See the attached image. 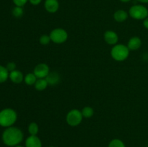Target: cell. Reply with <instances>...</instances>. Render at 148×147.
<instances>
[{
  "mask_svg": "<svg viewBox=\"0 0 148 147\" xmlns=\"http://www.w3.org/2000/svg\"><path fill=\"white\" fill-rule=\"evenodd\" d=\"M24 80L26 84L33 85L35 84V83H36V81H37V77H36V75L34 74V73H29L25 76Z\"/></svg>",
  "mask_w": 148,
  "mask_h": 147,
  "instance_id": "16",
  "label": "cell"
},
{
  "mask_svg": "<svg viewBox=\"0 0 148 147\" xmlns=\"http://www.w3.org/2000/svg\"><path fill=\"white\" fill-rule=\"evenodd\" d=\"M51 40L53 43H63L67 40L68 34L66 30L62 28H56L52 30L50 33Z\"/></svg>",
  "mask_w": 148,
  "mask_h": 147,
  "instance_id": "6",
  "label": "cell"
},
{
  "mask_svg": "<svg viewBox=\"0 0 148 147\" xmlns=\"http://www.w3.org/2000/svg\"><path fill=\"white\" fill-rule=\"evenodd\" d=\"M111 56L113 59L118 61H122L128 58L130 54V49L123 44L116 45L111 49Z\"/></svg>",
  "mask_w": 148,
  "mask_h": 147,
  "instance_id": "3",
  "label": "cell"
},
{
  "mask_svg": "<svg viewBox=\"0 0 148 147\" xmlns=\"http://www.w3.org/2000/svg\"><path fill=\"white\" fill-rule=\"evenodd\" d=\"M82 117L83 116H82V112L76 109L72 110L66 115V122L70 126H77L82 122Z\"/></svg>",
  "mask_w": 148,
  "mask_h": 147,
  "instance_id": "5",
  "label": "cell"
},
{
  "mask_svg": "<svg viewBox=\"0 0 148 147\" xmlns=\"http://www.w3.org/2000/svg\"><path fill=\"white\" fill-rule=\"evenodd\" d=\"M26 147H42V143L40 138L36 135L29 136L25 141Z\"/></svg>",
  "mask_w": 148,
  "mask_h": 147,
  "instance_id": "10",
  "label": "cell"
},
{
  "mask_svg": "<svg viewBox=\"0 0 148 147\" xmlns=\"http://www.w3.org/2000/svg\"><path fill=\"white\" fill-rule=\"evenodd\" d=\"M108 147H126L122 141L119 139H114L109 143Z\"/></svg>",
  "mask_w": 148,
  "mask_h": 147,
  "instance_id": "20",
  "label": "cell"
},
{
  "mask_svg": "<svg viewBox=\"0 0 148 147\" xmlns=\"http://www.w3.org/2000/svg\"><path fill=\"white\" fill-rule=\"evenodd\" d=\"M46 81L48 82V84L50 85H56L60 81V76L56 72H51L48 74V76L46 77Z\"/></svg>",
  "mask_w": 148,
  "mask_h": 147,
  "instance_id": "13",
  "label": "cell"
},
{
  "mask_svg": "<svg viewBox=\"0 0 148 147\" xmlns=\"http://www.w3.org/2000/svg\"><path fill=\"white\" fill-rule=\"evenodd\" d=\"M94 113V111L93 109L90 107H85V108L82 109V116L85 117V118H90L93 115Z\"/></svg>",
  "mask_w": 148,
  "mask_h": 147,
  "instance_id": "19",
  "label": "cell"
},
{
  "mask_svg": "<svg viewBox=\"0 0 148 147\" xmlns=\"http://www.w3.org/2000/svg\"><path fill=\"white\" fill-rule=\"evenodd\" d=\"M48 82L46 79H37L36 82L35 83V87L37 90L43 91L47 87Z\"/></svg>",
  "mask_w": 148,
  "mask_h": 147,
  "instance_id": "15",
  "label": "cell"
},
{
  "mask_svg": "<svg viewBox=\"0 0 148 147\" xmlns=\"http://www.w3.org/2000/svg\"><path fill=\"white\" fill-rule=\"evenodd\" d=\"M15 147H23V146H18V145H17V146H16Z\"/></svg>",
  "mask_w": 148,
  "mask_h": 147,
  "instance_id": "29",
  "label": "cell"
},
{
  "mask_svg": "<svg viewBox=\"0 0 148 147\" xmlns=\"http://www.w3.org/2000/svg\"><path fill=\"white\" fill-rule=\"evenodd\" d=\"M10 74L8 73V70L7 68L2 66H0V83L4 82L8 78Z\"/></svg>",
  "mask_w": 148,
  "mask_h": 147,
  "instance_id": "17",
  "label": "cell"
},
{
  "mask_svg": "<svg viewBox=\"0 0 148 147\" xmlns=\"http://www.w3.org/2000/svg\"><path fill=\"white\" fill-rule=\"evenodd\" d=\"M28 1L29 0H13V2L17 7H23Z\"/></svg>",
  "mask_w": 148,
  "mask_h": 147,
  "instance_id": "23",
  "label": "cell"
},
{
  "mask_svg": "<svg viewBox=\"0 0 148 147\" xmlns=\"http://www.w3.org/2000/svg\"><path fill=\"white\" fill-rule=\"evenodd\" d=\"M142 45V41L139 37H132L130 39L128 42L127 47L131 50H136L140 48Z\"/></svg>",
  "mask_w": 148,
  "mask_h": 147,
  "instance_id": "11",
  "label": "cell"
},
{
  "mask_svg": "<svg viewBox=\"0 0 148 147\" xmlns=\"http://www.w3.org/2000/svg\"><path fill=\"white\" fill-rule=\"evenodd\" d=\"M39 41L43 46H46L48 45L51 41V37L50 35H43L40 36V39H39Z\"/></svg>",
  "mask_w": 148,
  "mask_h": 147,
  "instance_id": "22",
  "label": "cell"
},
{
  "mask_svg": "<svg viewBox=\"0 0 148 147\" xmlns=\"http://www.w3.org/2000/svg\"><path fill=\"white\" fill-rule=\"evenodd\" d=\"M143 25L145 26V28L148 29V17H147V18L145 19L144 22H143Z\"/></svg>",
  "mask_w": 148,
  "mask_h": 147,
  "instance_id": "26",
  "label": "cell"
},
{
  "mask_svg": "<svg viewBox=\"0 0 148 147\" xmlns=\"http://www.w3.org/2000/svg\"><path fill=\"white\" fill-rule=\"evenodd\" d=\"M23 9L22 7H17L16 6L12 10V14L15 17H20L23 14Z\"/></svg>",
  "mask_w": 148,
  "mask_h": 147,
  "instance_id": "21",
  "label": "cell"
},
{
  "mask_svg": "<svg viewBox=\"0 0 148 147\" xmlns=\"http://www.w3.org/2000/svg\"><path fill=\"white\" fill-rule=\"evenodd\" d=\"M104 39L108 44L115 45L118 42L119 37L115 32L112 30H108L104 34Z\"/></svg>",
  "mask_w": 148,
  "mask_h": 147,
  "instance_id": "9",
  "label": "cell"
},
{
  "mask_svg": "<svg viewBox=\"0 0 148 147\" xmlns=\"http://www.w3.org/2000/svg\"><path fill=\"white\" fill-rule=\"evenodd\" d=\"M49 147H54V146H49Z\"/></svg>",
  "mask_w": 148,
  "mask_h": 147,
  "instance_id": "30",
  "label": "cell"
},
{
  "mask_svg": "<svg viewBox=\"0 0 148 147\" xmlns=\"http://www.w3.org/2000/svg\"><path fill=\"white\" fill-rule=\"evenodd\" d=\"M49 73V67L46 63H39L34 69V74L38 79H44Z\"/></svg>",
  "mask_w": 148,
  "mask_h": 147,
  "instance_id": "7",
  "label": "cell"
},
{
  "mask_svg": "<svg viewBox=\"0 0 148 147\" xmlns=\"http://www.w3.org/2000/svg\"><path fill=\"white\" fill-rule=\"evenodd\" d=\"M23 139L21 130L16 127H8L2 133V141L8 146H16Z\"/></svg>",
  "mask_w": 148,
  "mask_h": 147,
  "instance_id": "1",
  "label": "cell"
},
{
  "mask_svg": "<svg viewBox=\"0 0 148 147\" xmlns=\"http://www.w3.org/2000/svg\"><path fill=\"white\" fill-rule=\"evenodd\" d=\"M120 1H121V2L127 3V2H130V1H131L132 0H120Z\"/></svg>",
  "mask_w": 148,
  "mask_h": 147,
  "instance_id": "28",
  "label": "cell"
},
{
  "mask_svg": "<svg viewBox=\"0 0 148 147\" xmlns=\"http://www.w3.org/2000/svg\"><path fill=\"white\" fill-rule=\"evenodd\" d=\"M138 1H140V2L141 3H144V4H147L148 3V0H137Z\"/></svg>",
  "mask_w": 148,
  "mask_h": 147,
  "instance_id": "27",
  "label": "cell"
},
{
  "mask_svg": "<svg viewBox=\"0 0 148 147\" xmlns=\"http://www.w3.org/2000/svg\"><path fill=\"white\" fill-rule=\"evenodd\" d=\"M30 3L33 5L36 6V5H38L40 2L42 1V0H29Z\"/></svg>",
  "mask_w": 148,
  "mask_h": 147,
  "instance_id": "25",
  "label": "cell"
},
{
  "mask_svg": "<svg viewBox=\"0 0 148 147\" xmlns=\"http://www.w3.org/2000/svg\"><path fill=\"white\" fill-rule=\"evenodd\" d=\"M17 113L10 108H7L0 112V125L3 127H10L17 120Z\"/></svg>",
  "mask_w": 148,
  "mask_h": 147,
  "instance_id": "2",
  "label": "cell"
},
{
  "mask_svg": "<svg viewBox=\"0 0 148 147\" xmlns=\"http://www.w3.org/2000/svg\"><path fill=\"white\" fill-rule=\"evenodd\" d=\"M7 69L8 70V71H12L15 70V68H16V64L13 62H10V63H7Z\"/></svg>",
  "mask_w": 148,
  "mask_h": 147,
  "instance_id": "24",
  "label": "cell"
},
{
  "mask_svg": "<svg viewBox=\"0 0 148 147\" xmlns=\"http://www.w3.org/2000/svg\"><path fill=\"white\" fill-rule=\"evenodd\" d=\"M38 125L36 122H31L28 126V131L31 135H36L38 133Z\"/></svg>",
  "mask_w": 148,
  "mask_h": 147,
  "instance_id": "18",
  "label": "cell"
},
{
  "mask_svg": "<svg viewBox=\"0 0 148 147\" xmlns=\"http://www.w3.org/2000/svg\"><path fill=\"white\" fill-rule=\"evenodd\" d=\"M9 76H10L12 82L16 84L21 83L23 79H24L23 73L18 70H14L12 71H11L10 73Z\"/></svg>",
  "mask_w": 148,
  "mask_h": 147,
  "instance_id": "12",
  "label": "cell"
},
{
  "mask_svg": "<svg viewBox=\"0 0 148 147\" xmlns=\"http://www.w3.org/2000/svg\"><path fill=\"white\" fill-rule=\"evenodd\" d=\"M128 17V14L126 11L123 10H117L114 14V18L118 22H123L125 21Z\"/></svg>",
  "mask_w": 148,
  "mask_h": 147,
  "instance_id": "14",
  "label": "cell"
},
{
  "mask_svg": "<svg viewBox=\"0 0 148 147\" xmlns=\"http://www.w3.org/2000/svg\"><path fill=\"white\" fill-rule=\"evenodd\" d=\"M44 7L49 13H55L59 8V3L58 0H46L44 2Z\"/></svg>",
  "mask_w": 148,
  "mask_h": 147,
  "instance_id": "8",
  "label": "cell"
},
{
  "mask_svg": "<svg viewBox=\"0 0 148 147\" xmlns=\"http://www.w3.org/2000/svg\"><path fill=\"white\" fill-rule=\"evenodd\" d=\"M130 15L135 20H145L148 17L147 7L141 4H136L130 9Z\"/></svg>",
  "mask_w": 148,
  "mask_h": 147,
  "instance_id": "4",
  "label": "cell"
}]
</instances>
